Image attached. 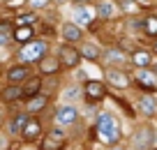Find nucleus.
I'll return each mask as SVG.
<instances>
[{"instance_id":"33","label":"nucleus","mask_w":157,"mask_h":150,"mask_svg":"<svg viewBox=\"0 0 157 150\" xmlns=\"http://www.w3.org/2000/svg\"><path fill=\"white\" fill-rule=\"evenodd\" d=\"M155 51H157V42H155Z\"/></svg>"},{"instance_id":"28","label":"nucleus","mask_w":157,"mask_h":150,"mask_svg":"<svg viewBox=\"0 0 157 150\" xmlns=\"http://www.w3.org/2000/svg\"><path fill=\"white\" fill-rule=\"evenodd\" d=\"M35 19H37L35 14H25V16H21V19H19V23H33Z\"/></svg>"},{"instance_id":"18","label":"nucleus","mask_w":157,"mask_h":150,"mask_svg":"<svg viewBox=\"0 0 157 150\" xmlns=\"http://www.w3.org/2000/svg\"><path fill=\"white\" fill-rule=\"evenodd\" d=\"M44 106H46V97H44V95H35V97H30V102H28V111H30V113L42 111Z\"/></svg>"},{"instance_id":"25","label":"nucleus","mask_w":157,"mask_h":150,"mask_svg":"<svg viewBox=\"0 0 157 150\" xmlns=\"http://www.w3.org/2000/svg\"><path fill=\"white\" fill-rule=\"evenodd\" d=\"M25 122H28V120H25V116H16L14 120H12V127H10V129L14 132V134H19V132H23Z\"/></svg>"},{"instance_id":"15","label":"nucleus","mask_w":157,"mask_h":150,"mask_svg":"<svg viewBox=\"0 0 157 150\" xmlns=\"http://www.w3.org/2000/svg\"><path fill=\"white\" fill-rule=\"evenodd\" d=\"M76 23H90L95 19V10H88V7H76Z\"/></svg>"},{"instance_id":"13","label":"nucleus","mask_w":157,"mask_h":150,"mask_svg":"<svg viewBox=\"0 0 157 150\" xmlns=\"http://www.w3.org/2000/svg\"><path fill=\"white\" fill-rule=\"evenodd\" d=\"M58 65H63V63H60V58H49V56H44V58L39 60L42 74H53L56 69H58Z\"/></svg>"},{"instance_id":"11","label":"nucleus","mask_w":157,"mask_h":150,"mask_svg":"<svg viewBox=\"0 0 157 150\" xmlns=\"http://www.w3.org/2000/svg\"><path fill=\"white\" fill-rule=\"evenodd\" d=\"M25 76H28V65H14V67H10V72H7V79H10V83L23 81Z\"/></svg>"},{"instance_id":"30","label":"nucleus","mask_w":157,"mask_h":150,"mask_svg":"<svg viewBox=\"0 0 157 150\" xmlns=\"http://www.w3.org/2000/svg\"><path fill=\"white\" fill-rule=\"evenodd\" d=\"M152 72H155V76H157V65H152Z\"/></svg>"},{"instance_id":"7","label":"nucleus","mask_w":157,"mask_h":150,"mask_svg":"<svg viewBox=\"0 0 157 150\" xmlns=\"http://www.w3.org/2000/svg\"><path fill=\"white\" fill-rule=\"evenodd\" d=\"M74 120H76V109H74L72 104H65V106L58 109V113H56V122H58V125L67 127V125H72Z\"/></svg>"},{"instance_id":"23","label":"nucleus","mask_w":157,"mask_h":150,"mask_svg":"<svg viewBox=\"0 0 157 150\" xmlns=\"http://www.w3.org/2000/svg\"><path fill=\"white\" fill-rule=\"evenodd\" d=\"M143 28H146L148 35H152V37H155V35H157V16H148V19L143 21Z\"/></svg>"},{"instance_id":"27","label":"nucleus","mask_w":157,"mask_h":150,"mask_svg":"<svg viewBox=\"0 0 157 150\" xmlns=\"http://www.w3.org/2000/svg\"><path fill=\"white\" fill-rule=\"evenodd\" d=\"M28 2H30V7H35V10H37V7L49 5V0H28Z\"/></svg>"},{"instance_id":"1","label":"nucleus","mask_w":157,"mask_h":150,"mask_svg":"<svg viewBox=\"0 0 157 150\" xmlns=\"http://www.w3.org/2000/svg\"><path fill=\"white\" fill-rule=\"evenodd\" d=\"M95 129H97L99 139H102L104 143H118V139H120L118 122H116V118H113L111 113H102V116L97 118V125H95Z\"/></svg>"},{"instance_id":"4","label":"nucleus","mask_w":157,"mask_h":150,"mask_svg":"<svg viewBox=\"0 0 157 150\" xmlns=\"http://www.w3.org/2000/svg\"><path fill=\"white\" fill-rule=\"evenodd\" d=\"M58 58H60V63H63L65 67H76V65H78V60H81V53H78L76 48L72 46V42H67L65 46H60Z\"/></svg>"},{"instance_id":"17","label":"nucleus","mask_w":157,"mask_h":150,"mask_svg":"<svg viewBox=\"0 0 157 150\" xmlns=\"http://www.w3.org/2000/svg\"><path fill=\"white\" fill-rule=\"evenodd\" d=\"M132 63L136 65V67H148V65H150V53H148V51H134Z\"/></svg>"},{"instance_id":"3","label":"nucleus","mask_w":157,"mask_h":150,"mask_svg":"<svg viewBox=\"0 0 157 150\" xmlns=\"http://www.w3.org/2000/svg\"><path fill=\"white\" fill-rule=\"evenodd\" d=\"M83 95H86V99H88L90 104H97V102H102L104 95H106V86L99 83V81H88L86 88H83Z\"/></svg>"},{"instance_id":"8","label":"nucleus","mask_w":157,"mask_h":150,"mask_svg":"<svg viewBox=\"0 0 157 150\" xmlns=\"http://www.w3.org/2000/svg\"><path fill=\"white\" fill-rule=\"evenodd\" d=\"M155 72H152V69H150V74H148L146 72V69H139V72H136V83H139V88H143V90H148V92H152V90H155Z\"/></svg>"},{"instance_id":"31","label":"nucleus","mask_w":157,"mask_h":150,"mask_svg":"<svg viewBox=\"0 0 157 150\" xmlns=\"http://www.w3.org/2000/svg\"><path fill=\"white\" fill-rule=\"evenodd\" d=\"M76 2H88V0H76Z\"/></svg>"},{"instance_id":"6","label":"nucleus","mask_w":157,"mask_h":150,"mask_svg":"<svg viewBox=\"0 0 157 150\" xmlns=\"http://www.w3.org/2000/svg\"><path fill=\"white\" fill-rule=\"evenodd\" d=\"M42 150H63L65 148V134L63 132H49V134L44 136V141H42V145H39Z\"/></svg>"},{"instance_id":"2","label":"nucleus","mask_w":157,"mask_h":150,"mask_svg":"<svg viewBox=\"0 0 157 150\" xmlns=\"http://www.w3.org/2000/svg\"><path fill=\"white\" fill-rule=\"evenodd\" d=\"M44 56H46V42H42V39L30 42V44H25V48H21V58L25 63H37Z\"/></svg>"},{"instance_id":"19","label":"nucleus","mask_w":157,"mask_h":150,"mask_svg":"<svg viewBox=\"0 0 157 150\" xmlns=\"http://www.w3.org/2000/svg\"><path fill=\"white\" fill-rule=\"evenodd\" d=\"M21 95H23V88L10 86V88H5V92H2V99H5V102H14V99H19Z\"/></svg>"},{"instance_id":"24","label":"nucleus","mask_w":157,"mask_h":150,"mask_svg":"<svg viewBox=\"0 0 157 150\" xmlns=\"http://www.w3.org/2000/svg\"><path fill=\"white\" fill-rule=\"evenodd\" d=\"M141 111L148 113V116L155 113V99H152V97H143V99H141Z\"/></svg>"},{"instance_id":"16","label":"nucleus","mask_w":157,"mask_h":150,"mask_svg":"<svg viewBox=\"0 0 157 150\" xmlns=\"http://www.w3.org/2000/svg\"><path fill=\"white\" fill-rule=\"evenodd\" d=\"M97 12H99V16H102V19H113V16H116V12H118V7L113 5V2H109V0H104L102 5L97 7Z\"/></svg>"},{"instance_id":"20","label":"nucleus","mask_w":157,"mask_h":150,"mask_svg":"<svg viewBox=\"0 0 157 150\" xmlns=\"http://www.w3.org/2000/svg\"><path fill=\"white\" fill-rule=\"evenodd\" d=\"M104 58L109 60V65H123V63H125V56L120 53V51H116V48L106 51V56H104Z\"/></svg>"},{"instance_id":"22","label":"nucleus","mask_w":157,"mask_h":150,"mask_svg":"<svg viewBox=\"0 0 157 150\" xmlns=\"http://www.w3.org/2000/svg\"><path fill=\"white\" fill-rule=\"evenodd\" d=\"M81 56H83V58H88V60H97V58H99V48L93 46V44H88V46L81 48Z\"/></svg>"},{"instance_id":"9","label":"nucleus","mask_w":157,"mask_h":150,"mask_svg":"<svg viewBox=\"0 0 157 150\" xmlns=\"http://www.w3.org/2000/svg\"><path fill=\"white\" fill-rule=\"evenodd\" d=\"M39 132H42V122L37 120V118H33V120L25 122L23 132H21V136H23V141H37Z\"/></svg>"},{"instance_id":"29","label":"nucleus","mask_w":157,"mask_h":150,"mask_svg":"<svg viewBox=\"0 0 157 150\" xmlns=\"http://www.w3.org/2000/svg\"><path fill=\"white\" fill-rule=\"evenodd\" d=\"M76 95H78V90H76V88H69V90L65 92V97H67V99H72V97H76Z\"/></svg>"},{"instance_id":"14","label":"nucleus","mask_w":157,"mask_h":150,"mask_svg":"<svg viewBox=\"0 0 157 150\" xmlns=\"http://www.w3.org/2000/svg\"><path fill=\"white\" fill-rule=\"evenodd\" d=\"M39 88H42V79H39V76H33V79H28V81H25L23 95H25V97H35V95L39 92Z\"/></svg>"},{"instance_id":"12","label":"nucleus","mask_w":157,"mask_h":150,"mask_svg":"<svg viewBox=\"0 0 157 150\" xmlns=\"http://www.w3.org/2000/svg\"><path fill=\"white\" fill-rule=\"evenodd\" d=\"M63 37L67 39V42H78V39H81V28H78L76 23H65L63 25Z\"/></svg>"},{"instance_id":"10","label":"nucleus","mask_w":157,"mask_h":150,"mask_svg":"<svg viewBox=\"0 0 157 150\" xmlns=\"http://www.w3.org/2000/svg\"><path fill=\"white\" fill-rule=\"evenodd\" d=\"M106 79H109V83L116 86V88H127L129 86V76L125 72H120V69H109Z\"/></svg>"},{"instance_id":"32","label":"nucleus","mask_w":157,"mask_h":150,"mask_svg":"<svg viewBox=\"0 0 157 150\" xmlns=\"http://www.w3.org/2000/svg\"><path fill=\"white\" fill-rule=\"evenodd\" d=\"M113 150H123V148H113Z\"/></svg>"},{"instance_id":"5","label":"nucleus","mask_w":157,"mask_h":150,"mask_svg":"<svg viewBox=\"0 0 157 150\" xmlns=\"http://www.w3.org/2000/svg\"><path fill=\"white\" fill-rule=\"evenodd\" d=\"M155 141V132L150 127H141V129L134 134V148L136 150H148Z\"/></svg>"},{"instance_id":"21","label":"nucleus","mask_w":157,"mask_h":150,"mask_svg":"<svg viewBox=\"0 0 157 150\" xmlns=\"http://www.w3.org/2000/svg\"><path fill=\"white\" fill-rule=\"evenodd\" d=\"M30 37H33V28H28V25H21V28H16V33H14L16 42H28Z\"/></svg>"},{"instance_id":"26","label":"nucleus","mask_w":157,"mask_h":150,"mask_svg":"<svg viewBox=\"0 0 157 150\" xmlns=\"http://www.w3.org/2000/svg\"><path fill=\"white\" fill-rule=\"evenodd\" d=\"M0 33H2V37H7V35L12 33V23L10 21H2V23H0Z\"/></svg>"}]
</instances>
